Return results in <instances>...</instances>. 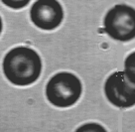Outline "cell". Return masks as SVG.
I'll use <instances>...</instances> for the list:
<instances>
[{
  "instance_id": "cell-3",
  "label": "cell",
  "mask_w": 135,
  "mask_h": 132,
  "mask_svg": "<svg viewBox=\"0 0 135 132\" xmlns=\"http://www.w3.org/2000/svg\"><path fill=\"white\" fill-rule=\"evenodd\" d=\"M104 31L112 39L129 42L135 38V10L126 4H117L106 13Z\"/></svg>"
},
{
  "instance_id": "cell-1",
  "label": "cell",
  "mask_w": 135,
  "mask_h": 132,
  "mask_svg": "<svg viewBox=\"0 0 135 132\" xmlns=\"http://www.w3.org/2000/svg\"><path fill=\"white\" fill-rule=\"evenodd\" d=\"M3 72L11 84L19 86L32 85L42 72V61L32 48L16 47L5 55Z\"/></svg>"
},
{
  "instance_id": "cell-6",
  "label": "cell",
  "mask_w": 135,
  "mask_h": 132,
  "mask_svg": "<svg viewBox=\"0 0 135 132\" xmlns=\"http://www.w3.org/2000/svg\"><path fill=\"white\" fill-rule=\"evenodd\" d=\"M2 3L12 9H22L30 3L31 0H1Z\"/></svg>"
},
{
  "instance_id": "cell-8",
  "label": "cell",
  "mask_w": 135,
  "mask_h": 132,
  "mask_svg": "<svg viewBox=\"0 0 135 132\" xmlns=\"http://www.w3.org/2000/svg\"><path fill=\"white\" fill-rule=\"evenodd\" d=\"M2 29H3V24H2V19L0 17V34L2 33Z\"/></svg>"
},
{
  "instance_id": "cell-7",
  "label": "cell",
  "mask_w": 135,
  "mask_h": 132,
  "mask_svg": "<svg viewBox=\"0 0 135 132\" xmlns=\"http://www.w3.org/2000/svg\"><path fill=\"white\" fill-rule=\"evenodd\" d=\"M135 61H134V53H131L130 55L127 57L125 61V71L129 77L135 79Z\"/></svg>"
},
{
  "instance_id": "cell-5",
  "label": "cell",
  "mask_w": 135,
  "mask_h": 132,
  "mask_svg": "<svg viewBox=\"0 0 135 132\" xmlns=\"http://www.w3.org/2000/svg\"><path fill=\"white\" fill-rule=\"evenodd\" d=\"M30 18L42 30L58 28L64 19V9L58 0H37L31 7Z\"/></svg>"
},
{
  "instance_id": "cell-4",
  "label": "cell",
  "mask_w": 135,
  "mask_h": 132,
  "mask_svg": "<svg viewBox=\"0 0 135 132\" xmlns=\"http://www.w3.org/2000/svg\"><path fill=\"white\" fill-rule=\"evenodd\" d=\"M104 92L108 101L114 106L129 108L135 104V79L125 72H115L107 77Z\"/></svg>"
},
{
  "instance_id": "cell-2",
  "label": "cell",
  "mask_w": 135,
  "mask_h": 132,
  "mask_svg": "<svg viewBox=\"0 0 135 132\" xmlns=\"http://www.w3.org/2000/svg\"><path fill=\"white\" fill-rule=\"evenodd\" d=\"M83 94L80 79L72 72H62L50 79L46 86L47 99L57 107L74 105Z\"/></svg>"
}]
</instances>
